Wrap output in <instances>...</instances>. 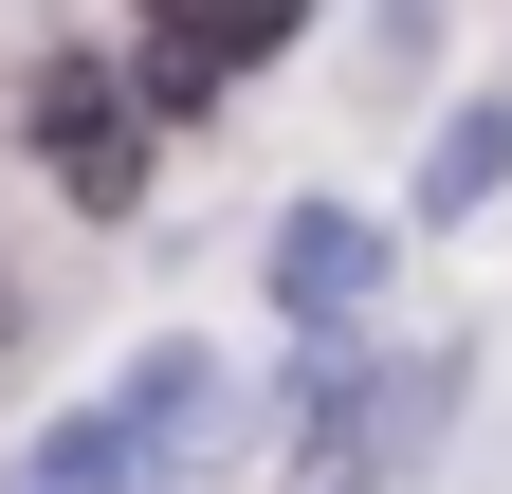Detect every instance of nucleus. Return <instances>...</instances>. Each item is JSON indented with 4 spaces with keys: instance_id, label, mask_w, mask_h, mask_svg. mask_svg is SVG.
I'll return each instance as SVG.
<instances>
[{
    "instance_id": "3",
    "label": "nucleus",
    "mask_w": 512,
    "mask_h": 494,
    "mask_svg": "<svg viewBox=\"0 0 512 494\" xmlns=\"http://www.w3.org/2000/svg\"><path fill=\"white\" fill-rule=\"evenodd\" d=\"M183 37H202V74L238 92L256 55H293V37H311V0H183Z\"/></svg>"
},
{
    "instance_id": "2",
    "label": "nucleus",
    "mask_w": 512,
    "mask_h": 494,
    "mask_svg": "<svg viewBox=\"0 0 512 494\" xmlns=\"http://www.w3.org/2000/svg\"><path fill=\"white\" fill-rule=\"evenodd\" d=\"M366 275H384V257H366L348 220H293V238H275V293H293L311 330H348V312H366Z\"/></svg>"
},
{
    "instance_id": "1",
    "label": "nucleus",
    "mask_w": 512,
    "mask_h": 494,
    "mask_svg": "<svg viewBox=\"0 0 512 494\" xmlns=\"http://www.w3.org/2000/svg\"><path fill=\"white\" fill-rule=\"evenodd\" d=\"M19 110H37V165L74 183V220H128V202H147V110H128L110 55H37Z\"/></svg>"
},
{
    "instance_id": "4",
    "label": "nucleus",
    "mask_w": 512,
    "mask_h": 494,
    "mask_svg": "<svg viewBox=\"0 0 512 494\" xmlns=\"http://www.w3.org/2000/svg\"><path fill=\"white\" fill-rule=\"evenodd\" d=\"M494 165H512V129H494V110H476V129H458V147H439V183H421V202H439V220H458V202H476V183H494Z\"/></svg>"
}]
</instances>
